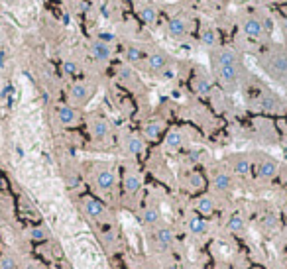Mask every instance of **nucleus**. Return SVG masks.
<instances>
[{"instance_id":"nucleus-1","label":"nucleus","mask_w":287,"mask_h":269,"mask_svg":"<svg viewBox=\"0 0 287 269\" xmlns=\"http://www.w3.org/2000/svg\"><path fill=\"white\" fill-rule=\"evenodd\" d=\"M242 92H244L248 106L254 110H260L265 114H279L285 110L283 98L277 92H273L269 87H265L263 83H260L258 79H254L250 75H246V79L242 83Z\"/></svg>"},{"instance_id":"nucleus-2","label":"nucleus","mask_w":287,"mask_h":269,"mask_svg":"<svg viewBox=\"0 0 287 269\" xmlns=\"http://www.w3.org/2000/svg\"><path fill=\"white\" fill-rule=\"evenodd\" d=\"M256 61L267 79L281 87L287 85V45L269 44L258 53Z\"/></svg>"},{"instance_id":"nucleus-3","label":"nucleus","mask_w":287,"mask_h":269,"mask_svg":"<svg viewBox=\"0 0 287 269\" xmlns=\"http://www.w3.org/2000/svg\"><path fill=\"white\" fill-rule=\"evenodd\" d=\"M89 183L98 199L112 201L116 197V189H118V173H116L114 165L98 161V163H93L89 169Z\"/></svg>"},{"instance_id":"nucleus-4","label":"nucleus","mask_w":287,"mask_h":269,"mask_svg":"<svg viewBox=\"0 0 287 269\" xmlns=\"http://www.w3.org/2000/svg\"><path fill=\"white\" fill-rule=\"evenodd\" d=\"M246 75L248 73L244 69V63L213 67V79L224 92H236L238 89H242V83H244Z\"/></svg>"},{"instance_id":"nucleus-5","label":"nucleus","mask_w":287,"mask_h":269,"mask_svg":"<svg viewBox=\"0 0 287 269\" xmlns=\"http://www.w3.org/2000/svg\"><path fill=\"white\" fill-rule=\"evenodd\" d=\"M79 208L85 214V218L95 226L112 222V214H110L108 206L102 202V199H98L95 195H83L79 201Z\"/></svg>"},{"instance_id":"nucleus-6","label":"nucleus","mask_w":287,"mask_h":269,"mask_svg":"<svg viewBox=\"0 0 287 269\" xmlns=\"http://www.w3.org/2000/svg\"><path fill=\"white\" fill-rule=\"evenodd\" d=\"M95 92H96L95 83H91V81H75L67 90V104H71V106L81 110L93 100Z\"/></svg>"},{"instance_id":"nucleus-7","label":"nucleus","mask_w":287,"mask_h":269,"mask_svg":"<svg viewBox=\"0 0 287 269\" xmlns=\"http://www.w3.org/2000/svg\"><path fill=\"white\" fill-rule=\"evenodd\" d=\"M142 185L144 183H142V175L138 169L126 167L122 171V197L130 206H134L138 202L140 193H142Z\"/></svg>"},{"instance_id":"nucleus-8","label":"nucleus","mask_w":287,"mask_h":269,"mask_svg":"<svg viewBox=\"0 0 287 269\" xmlns=\"http://www.w3.org/2000/svg\"><path fill=\"white\" fill-rule=\"evenodd\" d=\"M148 238H150V246L154 247V251L166 253L175 246V232L171 226L167 224H158L156 228L148 230Z\"/></svg>"},{"instance_id":"nucleus-9","label":"nucleus","mask_w":287,"mask_h":269,"mask_svg":"<svg viewBox=\"0 0 287 269\" xmlns=\"http://www.w3.org/2000/svg\"><path fill=\"white\" fill-rule=\"evenodd\" d=\"M87 130H89V136L93 138V142H96V144H104L112 136V126H110L108 118L98 112H93L87 116Z\"/></svg>"},{"instance_id":"nucleus-10","label":"nucleus","mask_w":287,"mask_h":269,"mask_svg":"<svg viewBox=\"0 0 287 269\" xmlns=\"http://www.w3.org/2000/svg\"><path fill=\"white\" fill-rule=\"evenodd\" d=\"M240 28H242V34L246 40L250 42H258V44H265V40L269 38V34L265 32V26L262 22V16L252 12V14H246L242 20H240Z\"/></svg>"},{"instance_id":"nucleus-11","label":"nucleus","mask_w":287,"mask_h":269,"mask_svg":"<svg viewBox=\"0 0 287 269\" xmlns=\"http://www.w3.org/2000/svg\"><path fill=\"white\" fill-rule=\"evenodd\" d=\"M222 165L234 175V179H248L254 171V157L250 154H232Z\"/></svg>"},{"instance_id":"nucleus-12","label":"nucleus","mask_w":287,"mask_h":269,"mask_svg":"<svg viewBox=\"0 0 287 269\" xmlns=\"http://www.w3.org/2000/svg\"><path fill=\"white\" fill-rule=\"evenodd\" d=\"M146 69H148V73H152L156 77H162V75L169 73L171 71V57H169V53L166 49H162V47L150 49L148 55H146Z\"/></svg>"},{"instance_id":"nucleus-13","label":"nucleus","mask_w":287,"mask_h":269,"mask_svg":"<svg viewBox=\"0 0 287 269\" xmlns=\"http://www.w3.org/2000/svg\"><path fill=\"white\" fill-rule=\"evenodd\" d=\"M211 187L216 195H228L234 191V175L220 163L211 169Z\"/></svg>"},{"instance_id":"nucleus-14","label":"nucleus","mask_w":287,"mask_h":269,"mask_svg":"<svg viewBox=\"0 0 287 269\" xmlns=\"http://www.w3.org/2000/svg\"><path fill=\"white\" fill-rule=\"evenodd\" d=\"M209 53H211V69L222 67V65H240L242 63L240 51L232 45H218L216 49H213Z\"/></svg>"},{"instance_id":"nucleus-15","label":"nucleus","mask_w":287,"mask_h":269,"mask_svg":"<svg viewBox=\"0 0 287 269\" xmlns=\"http://www.w3.org/2000/svg\"><path fill=\"white\" fill-rule=\"evenodd\" d=\"M256 167V179L260 183H271L279 173V161L271 156H260L258 161H254Z\"/></svg>"},{"instance_id":"nucleus-16","label":"nucleus","mask_w":287,"mask_h":269,"mask_svg":"<svg viewBox=\"0 0 287 269\" xmlns=\"http://www.w3.org/2000/svg\"><path fill=\"white\" fill-rule=\"evenodd\" d=\"M120 150L124 152V156L128 157H138L146 152V140H144L142 134L136 132H126L120 138Z\"/></svg>"},{"instance_id":"nucleus-17","label":"nucleus","mask_w":287,"mask_h":269,"mask_svg":"<svg viewBox=\"0 0 287 269\" xmlns=\"http://www.w3.org/2000/svg\"><path fill=\"white\" fill-rule=\"evenodd\" d=\"M55 118L57 122L63 126V128H75L81 124L83 116H81V110L71 106V104H59L55 108Z\"/></svg>"},{"instance_id":"nucleus-18","label":"nucleus","mask_w":287,"mask_h":269,"mask_svg":"<svg viewBox=\"0 0 287 269\" xmlns=\"http://www.w3.org/2000/svg\"><path fill=\"white\" fill-rule=\"evenodd\" d=\"M166 128L167 126H166L164 118H160V116L150 118V120L144 122V126H142V136H144V140H148V142H156V140H160L166 134Z\"/></svg>"},{"instance_id":"nucleus-19","label":"nucleus","mask_w":287,"mask_h":269,"mask_svg":"<svg viewBox=\"0 0 287 269\" xmlns=\"http://www.w3.org/2000/svg\"><path fill=\"white\" fill-rule=\"evenodd\" d=\"M98 228V238H100V244L110 251H114L120 244V234H118V228L114 222H106V224H100L96 226Z\"/></svg>"},{"instance_id":"nucleus-20","label":"nucleus","mask_w":287,"mask_h":269,"mask_svg":"<svg viewBox=\"0 0 287 269\" xmlns=\"http://www.w3.org/2000/svg\"><path fill=\"white\" fill-rule=\"evenodd\" d=\"M112 47H110V44L108 42H104V40H100V38H96V40H93L91 44H89V55L96 61V63H108L110 59H112Z\"/></svg>"},{"instance_id":"nucleus-21","label":"nucleus","mask_w":287,"mask_h":269,"mask_svg":"<svg viewBox=\"0 0 287 269\" xmlns=\"http://www.w3.org/2000/svg\"><path fill=\"white\" fill-rule=\"evenodd\" d=\"M193 206H195V212H197L199 216L209 218V216H213L215 210H216V197L211 195V193H203L201 197L195 199Z\"/></svg>"},{"instance_id":"nucleus-22","label":"nucleus","mask_w":287,"mask_h":269,"mask_svg":"<svg viewBox=\"0 0 287 269\" xmlns=\"http://www.w3.org/2000/svg\"><path fill=\"white\" fill-rule=\"evenodd\" d=\"M185 134L181 130H169L166 132V138H164V150L169 154H177L185 148Z\"/></svg>"},{"instance_id":"nucleus-23","label":"nucleus","mask_w":287,"mask_h":269,"mask_svg":"<svg viewBox=\"0 0 287 269\" xmlns=\"http://www.w3.org/2000/svg\"><path fill=\"white\" fill-rule=\"evenodd\" d=\"M116 79H118V83H120L122 87L130 89V90H138V89H140V79H138V75L134 73V69L128 67V65H120V67L116 69Z\"/></svg>"},{"instance_id":"nucleus-24","label":"nucleus","mask_w":287,"mask_h":269,"mask_svg":"<svg viewBox=\"0 0 287 269\" xmlns=\"http://www.w3.org/2000/svg\"><path fill=\"white\" fill-rule=\"evenodd\" d=\"M140 222H142V226L146 230H152L158 224H162V210H160V206L148 204L146 208L142 210V214H140Z\"/></svg>"},{"instance_id":"nucleus-25","label":"nucleus","mask_w":287,"mask_h":269,"mask_svg":"<svg viewBox=\"0 0 287 269\" xmlns=\"http://www.w3.org/2000/svg\"><path fill=\"white\" fill-rule=\"evenodd\" d=\"M166 32L171 40H185L189 36V24L183 18H171L166 26Z\"/></svg>"},{"instance_id":"nucleus-26","label":"nucleus","mask_w":287,"mask_h":269,"mask_svg":"<svg viewBox=\"0 0 287 269\" xmlns=\"http://www.w3.org/2000/svg\"><path fill=\"white\" fill-rule=\"evenodd\" d=\"M146 55H148V51L144 47H140V45H136V44H128L124 47V59H126L128 65H142V63H146Z\"/></svg>"},{"instance_id":"nucleus-27","label":"nucleus","mask_w":287,"mask_h":269,"mask_svg":"<svg viewBox=\"0 0 287 269\" xmlns=\"http://www.w3.org/2000/svg\"><path fill=\"white\" fill-rule=\"evenodd\" d=\"M136 12L138 16L142 18L144 24H148V26H156L158 24V8L150 2H138L136 4Z\"/></svg>"},{"instance_id":"nucleus-28","label":"nucleus","mask_w":287,"mask_h":269,"mask_svg":"<svg viewBox=\"0 0 287 269\" xmlns=\"http://www.w3.org/2000/svg\"><path fill=\"white\" fill-rule=\"evenodd\" d=\"M181 183L191 191H199L205 187V177L195 169H187L181 173Z\"/></svg>"},{"instance_id":"nucleus-29","label":"nucleus","mask_w":287,"mask_h":269,"mask_svg":"<svg viewBox=\"0 0 287 269\" xmlns=\"http://www.w3.org/2000/svg\"><path fill=\"white\" fill-rule=\"evenodd\" d=\"M26 234H28V240H30L32 244H44V242H49V238H51L49 228L44 226V224H34V226H30Z\"/></svg>"},{"instance_id":"nucleus-30","label":"nucleus","mask_w":287,"mask_h":269,"mask_svg":"<svg viewBox=\"0 0 287 269\" xmlns=\"http://www.w3.org/2000/svg\"><path fill=\"white\" fill-rule=\"evenodd\" d=\"M201 44H203L209 51H213V49H216V47L220 45L218 34H216V30H215L213 26H203V30H201Z\"/></svg>"},{"instance_id":"nucleus-31","label":"nucleus","mask_w":287,"mask_h":269,"mask_svg":"<svg viewBox=\"0 0 287 269\" xmlns=\"http://www.w3.org/2000/svg\"><path fill=\"white\" fill-rule=\"evenodd\" d=\"M191 87H193V90H195L197 94L207 96V94L211 92V89H213V79H211V77H207L205 73H199L197 77H193Z\"/></svg>"},{"instance_id":"nucleus-32","label":"nucleus","mask_w":287,"mask_h":269,"mask_svg":"<svg viewBox=\"0 0 287 269\" xmlns=\"http://www.w3.org/2000/svg\"><path fill=\"white\" fill-rule=\"evenodd\" d=\"M187 228H189V232H191L193 236H205V234L209 232V222H207V218L195 214V216H189Z\"/></svg>"},{"instance_id":"nucleus-33","label":"nucleus","mask_w":287,"mask_h":269,"mask_svg":"<svg viewBox=\"0 0 287 269\" xmlns=\"http://www.w3.org/2000/svg\"><path fill=\"white\" fill-rule=\"evenodd\" d=\"M20 259L14 253H2L0 255V269H18Z\"/></svg>"},{"instance_id":"nucleus-34","label":"nucleus","mask_w":287,"mask_h":269,"mask_svg":"<svg viewBox=\"0 0 287 269\" xmlns=\"http://www.w3.org/2000/svg\"><path fill=\"white\" fill-rule=\"evenodd\" d=\"M228 228H230L234 234H244V230H246V220H244L240 214H234V216L228 220Z\"/></svg>"},{"instance_id":"nucleus-35","label":"nucleus","mask_w":287,"mask_h":269,"mask_svg":"<svg viewBox=\"0 0 287 269\" xmlns=\"http://www.w3.org/2000/svg\"><path fill=\"white\" fill-rule=\"evenodd\" d=\"M63 73H65V75H71V77L79 75V63L73 61V59H65V61H63Z\"/></svg>"},{"instance_id":"nucleus-36","label":"nucleus","mask_w":287,"mask_h":269,"mask_svg":"<svg viewBox=\"0 0 287 269\" xmlns=\"http://www.w3.org/2000/svg\"><path fill=\"white\" fill-rule=\"evenodd\" d=\"M18 269H44V265L34 259V257H26V259H20V267Z\"/></svg>"},{"instance_id":"nucleus-37","label":"nucleus","mask_w":287,"mask_h":269,"mask_svg":"<svg viewBox=\"0 0 287 269\" xmlns=\"http://www.w3.org/2000/svg\"><path fill=\"white\" fill-rule=\"evenodd\" d=\"M279 26H281V34H283V40H285V44H287V10L281 14V18H279Z\"/></svg>"},{"instance_id":"nucleus-38","label":"nucleus","mask_w":287,"mask_h":269,"mask_svg":"<svg viewBox=\"0 0 287 269\" xmlns=\"http://www.w3.org/2000/svg\"><path fill=\"white\" fill-rule=\"evenodd\" d=\"M164 269H183V265H181V263H177V261H169V263H166V265H164Z\"/></svg>"},{"instance_id":"nucleus-39","label":"nucleus","mask_w":287,"mask_h":269,"mask_svg":"<svg viewBox=\"0 0 287 269\" xmlns=\"http://www.w3.org/2000/svg\"><path fill=\"white\" fill-rule=\"evenodd\" d=\"M283 212H285V216H287V202H285V206H283Z\"/></svg>"},{"instance_id":"nucleus-40","label":"nucleus","mask_w":287,"mask_h":269,"mask_svg":"<svg viewBox=\"0 0 287 269\" xmlns=\"http://www.w3.org/2000/svg\"><path fill=\"white\" fill-rule=\"evenodd\" d=\"M240 2H244V0H240Z\"/></svg>"}]
</instances>
